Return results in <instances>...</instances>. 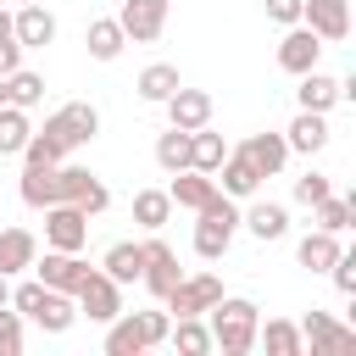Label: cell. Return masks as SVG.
<instances>
[{
	"label": "cell",
	"mask_w": 356,
	"mask_h": 356,
	"mask_svg": "<svg viewBox=\"0 0 356 356\" xmlns=\"http://www.w3.org/2000/svg\"><path fill=\"white\" fill-rule=\"evenodd\" d=\"M33 256H39V239H33L28 228H0V273H6V278H11V273H28Z\"/></svg>",
	"instance_id": "44dd1931"
},
{
	"label": "cell",
	"mask_w": 356,
	"mask_h": 356,
	"mask_svg": "<svg viewBox=\"0 0 356 356\" xmlns=\"http://www.w3.org/2000/svg\"><path fill=\"white\" fill-rule=\"evenodd\" d=\"M334 256H339V234H328V228H312V234L295 245V261H300L306 273H328Z\"/></svg>",
	"instance_id": "d4e9b609"
},
{
	"label": "cell",
	"mask_w": 356,
	"mask_h": 356,
	"mask_svg": "<svg viewBox=\"0 0 356 356\" xmlns=\"http://www.w3.org/2000/svg\"><path fill=\"white\" fill-rule=\"evenodd\" d=\"M28 134H33V122H28V111L22 106H0V156H22V145H28Z\"/></svg>",
	"instance_id": "4dcf8cb0"
},
{
	"label": "cell",
	"mask_w": 356,
	"mask_h": 356,
	"mask_svg": "<svg viewBox=\"0 0 356 356\" xmlns=\"http://www.w3.org/2000/svg\"><path fill=\"white\" fill-rule=\"evenodd\" d=\"M17 350H22V312L0 306V356H17Z\"/></svg>",
	"instance_id": "ab89813d"
},
{
	"label": "cell",
	"mask_w": 356,
	"mask_h": 356,
	"mask_svg": "<svg viewBox=\"0 0 356 356\" xmlns=\"http://www.w3.org/2000/svg\"><path fill=\"white\" fill-rule=\"evenodd\" d=\"M56 167H61V161H56ZM56 167H22V200H28L33 211L56 206Z\"/></svg>",
	"instance_id": "1f68e13d"
},
{
	"label": "cell",
	"mask_w": 356,
	"mask_h": 356,
	"mask_svg": "<svg viewBox=\"0 0 356 356\" xmlns=\"http://www.w3.org/2000/svg\"><path fill=\"white\" fill-rule=\"evenodd\" d=\"M156 167H161V172L189 167V128H167V134L156 139Z\"/></svg>",
	"instance_id": "d590c367"
},
{
	"label": "cell",
	"mask_w": 356,
	"mask_h": 356,
	"mask_svg": "<svg viewBox=\"0 0 356 356\" xmlns=\"http://www.w3.org/2000/svg\"><path fill=\"white\" fill-rule=\"evenodd\" d=\"M134 317H139L145 345H167V328H172V317H167V312H134Z\"/></svg>",
	"instance_id": "7bdbcfd3"
},
{
	"label": "cell",
	"mask_w": 356,
	"mask_h": 356,
	"mask_svg": "<svg viewBox=\"0 0 356 356\" xmlns=\"http://www.w3.org/2000/svg\"><path fill=\"white\" fill-rule=\"evenodd\" d=\"M350 95V83L345 78H328V72H300V89H295V100H300V111H328V106H339Z\"/></svg>",
	"instance_id": "5bb4252c"
},
{
	"label": "cell",
	"mask_w": 356,
	"mask_h": 356,
	"mask_svg": "<svg viewBox=\"0 0 356 356\" xmlns=\"http://www.w3.org/2000/svg\"><path fill=\"white\" fill-rule=\"evenodd\" d=\"M44 245L50 250H83L89 245V211L72 206V200L44 206Z\"/></svg>",
	"instance_id": "5b68a950"
},
{
	"label": "cell",
	"mask_w": 356,
	"mask_h": 356,
	"mask_svg": "<svg viewBox=\"0 0 356 356\" xmlns=\"http://www.w3.org/2000/svg\"><path fill=\"white\" fill-rule=\"evenodd\" d=\"M100 273H106V278H117V284H134V278L145 273V250H139L134 239H117V245L106 250V261H100Z\"/></svg>",
	"instance_id": "4316f807"
},
{
	"label": "cell",
	"mask_w": 356,
	"mask_h": 356,
	"mask_svg": "<svg viewBox=\"0 0 356 356\" xmlns=\"http://www.w3.org/2000/svg\"><path fill=\"white\" fill-rule=\"evenodd\" d=\"M17 67H22V44H17V39H0V78L17 72Z\"/></svg>",
	"instance_id": "f6af8a7d"
},
{
	"label": "cell",
	"mask_w": 356,
	"mask_h": 356,
	"mask_svg": "<svg viewBox=\"0 0 356 356\" xmlns=\"http://www.w3.org/2000/svg\"><path fill=\"white\" fill-rule=\"evenodd\" d=\"M167 11H172V0H122L117 22H122L128 44H156L167 33Z\"/></svg>",
	"instance_id": "ba28073f"
},
{
	"label": "cell",
	"mask_w": 356,
	"mask_h": 356,
	"mask_svg": "<svg viewBox=\"0 0 356 356\" xmlns=\"http://www.w3.org/2000/svg\"><path fill=\"white\" fill-rule=\"evenodd\" d=\"M167 195H172V206L200 211V206L217 195V178H211V172H195V167H178V172H172V184H167Z\"/></svg>",
	"instance_id": "ac0fdd59"
},
{
	"label": "cell",
	"mask_w": 356,
	"mask_h": 356,
	"mask_svg": "<svg viewBox=\"0 0 356 356\" xmlns=\"http://www.w3.org/2000/svg\"><path fill=\"white\" fill-rule=\"evenodd\" d=\"M211 178H217V189H222V195H234V200L261 189V172L250 167V156H245V150H228V156H222V167H217Z\"/></svg>",
	"instance_id": "e0dca14e"
},
{
	"label": "cell",
	"mask_w": 356,
	"mask_h": 356,
	"mask_svg": "<svg viewBox=\"0 0 356 356\" xmlns=\"http://www.w3.org/2000/svg\"><path fill=\"white\" fill-rule=\"evenodd\" d=\"M33 273H39V284H44V289L72 295V289L89 278V261H83L78 250H50V245H44V256H33Z\"/></svg>",
	"instance_id": "9c48e42d"
},
{
	"label": "cell",
	"mask_w": 356,
	"mask_h": 356,
	"mask_svg": "<svg viewBox=\"0 0 356 356\" xmlns=\"http://www.w3.org/2000/svg\"><path fill=\"white\" fill-rule=\"evenodd\" d=\"M284 145H289V150H306V156L323 150V145H328V122H323V111H300V117L284 128Z\"/></svg>",
	"instance_id": "484cf974"
},
{
	"label": "cell",
	"mask_w": 356,
	"mask_h": 356,
	"mask_svg": "<svg viewBox=\"0 0 356 356\" xmlns=\"http://www.w3.org/2000/svg\"><path fill=\"white\" fill-rule=\"evenodd\" d=\"M222 156H228V139H222V134H211V128H195V134H189V167H195V172H217Z\"/></svg>",
	"instance_id": "83f0119b"
},
{
	"label": "cell",
	"mask_w": 356,
	"mask_h": 356,
	"mask_svg": "<svg viewBox=\"0 0 356 356\" xmlns=\"http://www.w3.org/2000/svg\"><path fill=\"white\" fill-rule=\"evenodd\" d=\"M239 222H245L256 239H284V234H289V206H278V200H256Z\"/></svg>",
	"instance_id": "cb8c5ba5"
},
{
	"label": "cell",
	"mask_w": 356,
	"mask_h": 356,
	"mask_svg": "<svg viewBox=\"0 0 356 356\" xmlns=\"http://www.w3.org/2000/svg\"><path fill=\"white\" fill-rule=\"evenodd\" d=\"M0 106H6V78H0Z\"/></svg>",
	"instance_id": "c3c4849f"
},
{
	"label": "cell",
	"mask_w": 356,
	"mask_h": 356,
	"mask_svg": "<svg viewBox=\"0 0 356 356\" xmlns=\"http://www.w3.org/2000/svg\"><path fill=\"white\" fill-rule=\"evenodd\" d=\"M0 39H17V33H11V11H0Z\"/></svg>",
	"instance_id": "bcb514c9"
},
{
	"label": "cell",
	"mask_w": 356,
	"mask_h": 356,
	"mask_svg": "<svg viewBox=\"0 0 356 356\" xmlns=\"http://www.w3.org/2000/svg\"><path fill=\"white\" fill-rule=\"evenodd\" d=\"M150 345H145V334H139V317L134 312H117L111 323H106V356H145Z\"/></svg>",
	"instance_id": "7402d4cb"
},
{
	"label": "cell",
	"mask_w": 356,
	"mask_h": 356,
	"mask_svg": "<svg viewBox=\"0 0 356 356\" xmlns=\"http://www.w3.org/2000/svg\"><path fill=\"white\" fill-rule=\"evenodd\" d=\"M323 195H334V184H328L323 172H306V178H295V200H300V206H317Z\"/></svg>",
	"instance_id": "b9f144b4"
},
{
	"label": "cell",
	"mask_w": 356,
	"mask_h": 356,
	"mask_svg": "<svg viewBox=\"0 0 356 356\" xmlns=\"http://www.w3.org/2000/svg\"><path fill=\"white\" fill-rule=\"evenodd\" d=\"M139 250H145V273H139V284L161 300V295L184 278V267H178V256H172V245H167V239H145Z\"/></svg>",
	"instance_id": "7c38bea8"
},
{
	"label": "cell",
	"mask_w": 356,
	"mask_h": 356,
	"mask_svg": "<svg viewBox=\"0 0 356 356\" xmlns=\"http://www.w3.org/2000/svg\"><path fill=\"white\" fill-rule=\"evenodd\" d=\"M0 306H11V284H6V273H0Z\"/></svg>",
	"instance_id": "7dc6e473"
},
{
	"label": "cell",
	"mask_w": 356,
	"mask_h": 356,
	"mask_svg": "<svg viewBox=\"0 0 356 356\" xmlns=\"http://www.w3.org/2000/svg\"><path fill=\"white\" fill-rule=\"evenodd\" d=\"M44 295H50V289H44L39 278H28V284H17V289H11V306H17L22 317H33V312L44 306Z\"/></svg>",
	"instance_id": "60d3db41"
},
{
	"label": "cell",
	"mask_w": 356,
	"mask_h": 356,
	"mask_svg": "<svg viewBox=\"0 0 356 356\" xmlns=\"http://www.w3.org/2000/svg\"><path fill=\"white\" fill-rule=\"evenodd\" d=\"M317 56H323V39H317L306 22H289V28H284V39H278V67L300 78V72H312V67H317Z\"/></svg>",
	"instance_id": "8fae6325"
},
{
	"label": "cell",
	"mask_w": 356,
	"mask_h": 356,
	"mask_svg": "<svg viewBox=\"0 0 356 356\" xmlns=\"http://www.w3.org/2000/svg\"><path fill=\"white\" fill-rule=\"evenodd\" d=\"M167 217H172V195H167V189H139V195H134V222H139V228L156 234V228H167Z\"/></svg>",
	"instance_id": "f546056e"
},
{
	"label": "cell",
	"mask_w": 356,
	"mask_h": 356,
	"mask_svg": "<svg viewBox=\"0 0 356 356\" xmlns=\"http://www.w3.org/2000/svg\"><path fill=\"white\" fill-rule=\"evenodd\" d=\"M239 150L250 156V167H256L261 178L284 172V161H289V145H284V134H250V139H245Z\"/></svg>",
	"instance_id": "d6986e66"
},
{
	"label": "cell",
	"mask_w": 356,
	"mask_h": 356,
	"mask_svg": "<svg viewBox=\"0 0 356 356\" xmlns=\"http://www.w3.org/2000/svg\"><path fill=\"white\" fill-rule=\"evenodd\" d=\"M167 317H206L217 300H222V278L217 273H195V278H178L167 295Z\"/></svg>",
	"instance_id": "3957f363"
},
{
	"label": "cell",
	"mask_w": 356,
	"mask_h": 356,
	"mask_svg": "<svg viewBox=\"0 0 356 356\" xmlns=\"http://www.w3.org/2000/svg\"><path fill=\"white\" fill-rule=\"evenodd\" d=\"M300 22L323 39V44H339L350 33V0H300Z\"/></svg>",
	"instance_id": "30bf717a"
},
{
	"label": "cell",
	"mask_w": 356,
	"mask_h": 356,
	"mask_svg": "<svg viewBox=\"0 0 356 356\" xmlns=\"http://www.w3.org/2000/svg\"><path fill=\"white\" fill-rule=\"evenodd\" d=\"M167 339H172V345H178L184 356H206V350H211V328H206L200 317H172Z\"/></svg>",
	"instance_id": "d6a6232c"
},
{
	"label": "cell",
	"mask_w": 356,
	"mask_h": 356,
	"mask_svg": "<svg viewBox=\"0 0 356 356\" xmlns=\"http://www.w3.org/2000/svg\"><path fill=\"white\" fill-rule=\"evenodd\" d=\"M56 200H72V206H83L89 217H100L106 206H111V189L89 172V167H56Z\"/></svg>",
	"instance_id": "277c9868"
},
{
	"label": "cell",
	"mask_w": 356,
	"mask_h": 356,
	"mask_svg": "<svg viewBox=\"0 0 356 356\" xmlns=\"http://www.w3.org/2000/svg\"><path fill=\"white\" fill-rule=\"evenodd\" d=\"M161 106H167L172 128H189V134H195V128H206V122H211V95H206V89H184V83H178Z\"/></svg>",
	"instance_id": "9a60e30c"
},
{
	"label": "cell",
	"mask_w": 356,
	"mask_h": 356,
	"mask_svg": "<svg viewBox=\"0 0 356 356\" xmlns=\"http://www.w3.org/2000/svg\"><path fill=\"white\" fill-rule=\"evenodd\" d=\"M44 134H50L61 150H78V145H89V139L100 134V111H95L89 100H72V106H61V111L44 122Z\"/></svg>",
	"instance_id": "52a82bcc"
},
{
	"label": "cell",
	"mask_w": 356,
	"mask_h": 356,
	"mask_svg": "<svg viewBox=\"0 0 356 356\" xmlns=\"http://www.w3.org/2000/svg\"><path fill=\"white\" fill-rule=\"evenodd\" d=\"M328 273H334V289H339V295H356V250L339 245V256L328 261Z\"/></svg>",
	"instance_id": "f35d334b"
},
{
	"label": "cell",
	"mask_w": 356,
	"mask_h": 356,
	"mask_svg": "<svg viewBox=\"0 0 356 356\" xmlns=\"http://www.w3.org/2000/svg\"><path fill=\"white\" fill-rule=\"evenodd\" d=\"M33 323H39L44 334H67V328L78 323V300H72V295H61V289H50V295H44V306L33 312Z\"/></svg>",
	"instance_id": "f1b7e54d"
},
{
	"label": "cell",
	"mask_w": 356,
	"mask_h": 356,
	"mask_svg": "<svg viewBox=\"0 0 356 356\" xmlns=\"http://www.w3.org/2000/svg\"><path fill=\"white\" fill-rule=\"evenodd\" d=\"M300 339H306L312 350H356V328L334 323L328 312H306V317H300Z\"/></svg>",
	"instance_id": "4fadbf2b"
},
{
	"label": "cell",
	"mask_w": 356,
	"mask_h": 356,
	"mask_svg": "<svg viewBox=\"0 0 356 356\" xmlns=\"http://www.w3.org/2000/svg\"><path fill=\"white\" fill-rule=\"evenodd\" d=\"M6 100H11V106H22V111H28V106H39V100H44V78H39V72H28V67L6 72Z\"/></svg>",
	"instance_id": "e575fe53"
},
{
	"label": "cell",
	"mask_w": 356,
	"mask_h": 356,
	"mask_svg": "<svg viewBox=\"0 0 356 356\" xmlns=\"http://www.w3.org/2000/svg\"><path fill=\"white\" fill-rule=\"evenodd\" d=\"M72 300H78V317H89V323H111V317L122 312V284L106 278L100 267H89V278L72 289Z\"/></svg>",
	"instance_id": "8992f818"
},
{
	"label": "cell",
	"mask_w": 356,
	"mask_h": 356,
	"mask_svg": "<svg viewBox=\"0 0 356 356\" xmlns=\"http://www.w3.org/2000/svg\"><path fill=\"white\" fill-rule=\"evenodd\" d=\"M267 6V17L278 22V28H289V22H300V0H261Z\"/></svg>",
	"instance_id": "ee69618b"
},
{
	"label": "cell",
	"mask_w": 356,
	"mask_h": 356,
	"mask_svg": "<svg viewBox=\"0 0 356 356\" xmlns=\"http://www.w3.org/2000/svg\"><path fill=\"white\" fill-rule=\"evenodd\" d=\"M350 200H339V195H323L317 206H312V217H317V228H328V234H345L350 228Z\"/></svg>",
	"instance_id": "8d00e7d4"
},
{
	"label": "cell",
	"mask_w": 356,
	"mask_h": 356,
	"mask_svg": "<svg viewBox=\"0 0 356 356\" xmlns=\"http://www.w3.org/2000/svg\"><path fill=\"white\" fill-rule=\"evenodd\" d=\"M11 33H17V44H22V50H44V44L56 39V17L44 11V0H39V6H17Z\"/></svg>",
	"instance_id": "2e32d148"
},
{
	"label": "cell",
	"mask_w": 356,
	"mask_h": 356,
	"mask_svg": "<svg viewBox=\"0 0 356 356\" xmlns=\"http://www.w3.org/2000/svg\"><path fill=\"white\" fill-rule=\"evenodd\" d=\"M22 161H28V167H56V161H67V150H61V145H56V139L39 128V134H28V145H22Z\"/></svg>",
	"instance_id": "74e56055"
},
{
	"label": "cell",
	"mask_w": 356,
	"mask_h": 356,
	"mask_svg": "<svg viewBox=\"0 0 356 356\" xmlns=\"http://www.w3.org/2000/svg\"><path fill=\"white\" fill-rule=\"evenodd\" d=\"M172 89H178V67H167V61H150V67L139 72V100L161 106V100H167Z\"/></svg>",
	"instance_id": "836d02e7"
},
{
	"label": "cell",
	"mask_w": 356,
	"mask_h": 356,
	"mask_svg": "<svg viewBox=\"0 0 356 356\" xmlns=\"http://www.w3.org/2000/svg\"><path fill=\"white\" fill-rule=\"evenodd\" d=\"M17 6H39V0H17Z\"/></svg>",
	"instance_id": "681fc988"
},
{
	"label": "cell",
	"mask_w": 356,
	"mask_h": 356,
	"mask_svg": "<svg viewBox=\"0 0 356 356\" xmlns=\"http://www.w3.org/2000/svg\"><path fill=\"white\" fill-rule=\"evenodd\" d=\"M195 217H200V222H195V256H200V261H217V256L234 245V228H239V206H234V195L217 189Z\"/></svg>",
	"instance_id": "7a4b0ae2"
},
{
	"label": "cell",
	"mask_w": 356,
	"mask_h": 356,
	"mask_svg": "<svg viewBox=\"0 0 356 356\" xmlns=\"http://www.w3.org/2000/svg\"><path fill=\"white\" fill-rule=\"evenodd\" d=\"M206 317H211V350H222V356H245V350L256 345V323H261V306H256V300H245V295H222Z\"/></svg>",
	"instance_id": "6da1fadb"
},
{
	"label": "cell",
	"mask_w": 356,
	"mask_h": 356,
	"mask_svg": "<svg viewBox=\"0 0 356 356\" xmlns=\"http://www.w3.org/2000/svg\"><path fill=\"white\" fill-rule=\"evenodd\" d=\"M83 44H89V56H95V61H117V56H122V44H128V33H122V22H117V17H95V22H89V33H83Z\"/></svg>",
	"instance_id": "603a6c76"
},
{
	"label": "cell",
	"mask_w": 356,
	"mask_h": 356,
	"mask_svg": "<svg viewBox=\"0 0 356 356\" xmlns=\"http://www.w3.org/2000/svg\"><path fill=\"white\" fill-rule=\"evenodd\" d=\"M256 345H267V356H300V350H306L300 323H289V317H267V323H256Z\"/></svg>",
	"instance_id": "ffe728a7"
}]
</instances>
